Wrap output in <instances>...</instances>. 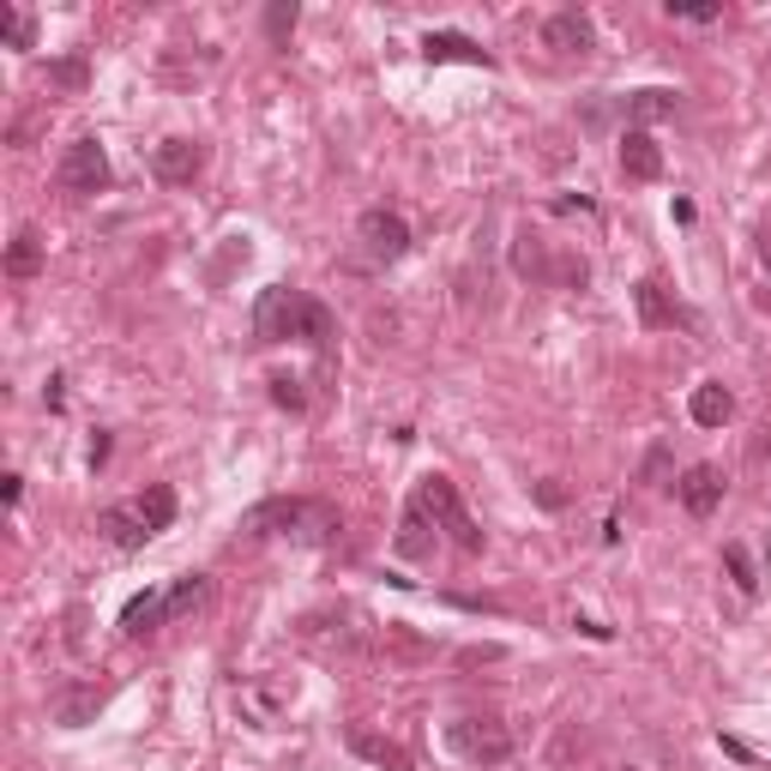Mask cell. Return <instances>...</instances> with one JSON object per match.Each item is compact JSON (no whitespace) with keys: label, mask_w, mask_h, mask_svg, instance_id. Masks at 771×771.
<instances>
[{"label":"cell","mask_w":771,"mask_h":771,"mask_svg":"<svg viewBox=\"0 0 771 771\" xmlns=\"http://www.w3.org/2000/svg\"><path fill=\"white\" fill-rule=\"evenodd\" d=\"M272 398H277L284 410H308V392H301L296 373H272Z\"/></svg>","instance_id":"cell-27"},{"label":"cell","mask_w":771,"mask_h":771,"mask_svg":"<svg viewBox=\"0 0 771 771\" xmlns=\"http://www.w3.org/2000/svg\"><path fill=\"white\" fill-rule=\"evenodd\" d=\"M0 36H7L12 48H31V36H36L31 12H19V7H0Z\"/></svg>","instance_id":"cell-24"},{"label":"cell","mask_w":771,"mask_h":771,"mask_svg":"<svg viewBox=\"0 0 771 771\" xmlns=\"http://www.w3.org/2000/svg\"><path fill=\"white\" fill-rule=\"evenodd\" d=\"M554 211H561V217H590L597 205H590V199H554Z\"/></svg>","instance_id":"cell-30"},{"label":"cell","mask_w":771,"mask_h":771,"mask_svg":"<svg viewBox=\"0 0 771 771\" xmlns=\"http://www.w3.org/2000/svg\"><path fill=\"white\" fill-rule=\"evenodd\" d=\"M48 84H60V91H84V60L79 55L48 60Z\"/></svg>","instance_id":"cell-26"},{"label":"cell","mask_w":771,"mask_h":771,"mask_svg":"<svg viewBox=\"0 0 771 771\" xmlns=\"http://www.w3.org/2000/svg\"><path fill=\"white\" fill-rule=\"evenodd\" d=\"M356 235H361V248H368V260H380V265H392L410 253V223L398 211H386V205H368V211H361Z\"/></svg>","instance_id":"cell-6"},{"label":"cell","mask_w":771,"mask_h":771,"mask_svg":"<svg viewBox=\"0 0 771 771\" xmlns=\"http://www.w3.org/2000/svg\"><path fill=\"white\" fill-rule=\"evenodd\" d=\"M669 19H693V24H711V19H717V7H711V0H669Z\"/></svg>","instance_id":"cell-28"},{"label":"cell","mask_w":771,"mask_h":771,"mask_svg":"<svg viewBox=\"0 0 771 771\" xmlns=\"http://www.w3.org/2000/svg\"><path fill=\"white\" fill-rule=\"evenodd\" d=\"M687 410H693L699 428H723V422L735 416V398H729V386H723V380H705V386H693Z\"/></svg>","instance_id":"cell-15"},{"label":"cell","mask_w":771,"mask_h":771,"mask_svg":"<svg viewBox=\"0 0 771 771\" xmlns=\"http://www.w3.org/2000/svg\"><path fill=\"white\" fill-rule=\"evenodd\" d=\"M663 464H669V452H663V446H651V458H645V482H657V476H663Z\"/></svg>","instance_id":"cell-31"},{"label":"cell","mask_w":771,"mask_h":771,"mask_svg":"<svg viewBox=\"0 0 771 771\" xmlns=\"http://www.w3.org/2000/svg\"><path fill=\"white\" fill-rule=\"evenodd\" d=\"M537 500H542V506H566V488L549 476V482H537Z\"/></svg>","instance_id":"cell-29"},{"label":"cell","mask_w":771,"mask_h":771,"mask_svg":"<svg viewBox=\"0 0 771 771\" xmlns=\"http://www.w3.org/2000/svg\"><path fill=\"white\" fill-rule=\"evenodd\" d=\"M398 554H410V561H428V554H434V537H428V513H422L416 500L404 506V525H398Z\"/></svg>","instance_id":"cell-18"},{"label":"cell","mask_w":771,"mask_h":771,"mask_svg":"<svg viewBox=\"0 0 771 771\" xmlns=\"http://www.w3.org/2000/svg\"><path fill=\"white\" fill-rule=\"evenodd\" d=\"M723 566H729V578H735V590H741V597H759V573H753V561H747L741 542H729V549H723Z\"/></svg>","instance_id":"cell-22"},{"label":"cell","mask_w":771,"mask_h":771,"mask_svg":"<svg viewBox=\"0 0 771 771\" xmlns=\"http://www.w3.org/2000/svg\"><path fill=\"white\" fill-rule=\"evenodd\" d=\"M759 265L771 272V229H759Z\"/></svg>","instance_id":"cell-33"},{"label":"cell","mask_w":771,"mask_h":771,"mask_svg":"<svg viewBox=\"0 0 771 771\" xmlns=\"http://www.w3.org/2000/svg\"><path fill=\"white\" fill-rule=\"evenodd\" d=\"M289 31H296V0H272V7H265V36L284 43Z\"/></svg>","instance_id":"cell-25"},{"label":"cell","mask_w":771,"mask_h":771,"mask_svg":"<svg viewBox=\"0 0 771 771\" xmlns=\"http://www.w3.org/2000/svg\"><path fill=\"white\" fill-rule=\"evenodd\" d=\"M60 187L67 193H103L108 187V157H103V145L96 139H72L67 151H60Z\"/></svg>","instance_id":"cell-7"},{"label":"cell","mask_w":771,"mask_h":771,"mask_svg":"<svg viewBox=\"0 0 771 771\" xmlns=\"http://www.w3.org/2000/svg\"><path fill=\"white\" fill-rule=\"evenodd\" d=\"M416 506L434 518V530H446V537L458 542L464 554H482V525L464 513V500H458L452 476H440V470H428V476L416 482Z\"/></svg>","instance_id":"cell-4"},{"label":"cell","mask_w":771,"mask_h":771,"mask_svg":"<svg viewBox=\"0 0 771 771\" xmlns=\"http://www.w3.org/2000/svg\"><path fill=\"white\" fill-rule=\"evenodd\" d=\"M151 169H157V181H169V187H187V181L205 169V145L199 139H163L151 151Z\"/></svg>","instance_id":"cell-9"},{"label":"cell","mask_w":771,"mask_h":771,"mask_svg":"<svg viewBox=\"0 0 771 771\" xmlns=\"http://www.w3.org/2000/svg\"><path fill=\"white\" fill-rule=\"evenodd\" d=\"M675 108H681V96L663 91V84H645V91H626V127L645 133L651 120H669Z\"/></svg>","instance_id":"cell-14"},{"label":"cell","mask_w":771,"mask_h":771,"mask_svg":"<svg viewBox=\"0 0 771 771\" xmlns=\"http://www.w3.org/2000/svg\"><path fill=\"white\" fill-rule=\"evenodd\" d=\"M621 771H638V766H621Z\"/></svg>","instance_id":"cell-35"},{"label":"cell","mask_w":771,"mask_h":771,"mask_svg":"<svg viewBox=\"0 0 771 771\" xmlns=\"http://www.w3.org/2000/svg\"><path fill=\"white\" fill-rule=\"evenodd\" d=\"M337 530V513L325 500H260L241 513V537H289V542H325Z\"/></svg>","instance_id":"cell-3"},{"label":"cell","mask_w":771,"mask_h":771,"mask_svg":"<svg viewBox=\"0 0 771 771\" xmlns=\"http://www.w3.org/2000/svg\"><path fill=\"white\" fill-rule=\"evenodd\" d=\"M766 573H771V542H766Z\"/></svg>","instance_id":"cell-34"},{"label":"cell","mask_w":771,"mask_h":771,"mask_svg":"<svg viewBox=\"0 0 771 771\" xmlns=\"http://www.w3.org/2000/svg\"><path fill=\"white\" fill-rule=\"evenodd\" d=\"M633 308H638V325H651V332H663V325H693L687 308H675L669 289H663L657 277H638L633 284Z\"/></svg>","instance_id":"cell-12"},{"label":"cell","mask_w":771,"mask_h":771,"mask_svg":"<svg viewBox=\"0 0 771 771\" xmlns=\"http://www.w3.org/2000/svg\"><path fill=\"white\" fill-rule=\"evenodd\" d=\"M621 169H626L633 181H657V175H663V145L651 139V133L626 127V133H621Z\"/></svg>","instance_id":"cell-13"},{"label":"cell","mask_w":771,"mask_h":771,"mask_svg":"<svg viewBox=\"0 0 771 771\" xmlns=\"http://www.w3.org/2000/svg\"><path fill=\"white\" fill-rule=\"evenodd\" d=\"M96 711H103V693H96V687H67V693L55 699V723H60V729H79V723H91Z\"/></svg>","instance_id":"cell-17"},{"label":"cell","mask_w":771,"mask_h":771,"mask_svg":"<svg viewBox=\"0 0 771 771\" xmlns=\"http://www.w3.org/2000/svg\"><path fill=\"white\" fill-rule=\"evenodd\" d=\"M349 747H356L361 759H373V766H392V771H404V766H410L404 747L386 741V735H373V729H349Z\"/></svg>","instance_id":"cell-20"},{"label":"cell","mask_w":771,"mask_h":771,"mask_svg":"<svg viewBox=\"0 0 771 771\" xmlns=\"http://www.w3.org/2000/svg\"><path fill=\"white\" fill-rule=\"evenodd\" d=\"M205 573H187V578H175V585H169V621H187L193 609H199L205 602Z\"/></svg>","instance_id":"cell-21"},{"label":"cell","mask_w":771,"mask_h":771,"mask_svg":"<svg viewBox=\"0 0 771 771\" xmlns=\"http://www.w3.org/2000/svg\"><path fill=\"white\" fill-rule=\"evenodd\" d=\"M0 494H7V506H19V494H24V482H19V476H0Z\"/></svg>","instance_id":"cell-32"},{"label":"cell","mask_w":771,"mask_h":771,"mask_svg":"<svg viewBox=\"0 0 771 771\" xmlns=\"http://www.w3.org/2000/svg\"><path fill=\"white\" fill-rule=\"evenodd\" d=\"M675 494H681V506L693 518H711L723 506V470L717 464H687L681 482H675Z\"/></svg>","instance_id":"cell-10"},{"label":"cell","mask_w":771,"mask_h":771,"mask_svg":"<svg viewBox=\"0 0 771 771\" xmlns=\"http://www.w3.org/2000/svg\"><path fill=\"white\" fill-rule=\"evenodd\" d=\"M542 43H549L554 55H590V48H597V24L578 7H561V12L542 19Z\"/></svg>","instance_id":"cell-8"},{"label":"cell","mask_w":771,"mask_h":771,"mask_svg":"<svg viewBox=\"0 0 771 771\" xmlns=\"http://www.w3.org/2000/svg\"><path fill=\"white\" fill-rule=\"evenodd\" d=\"M446 747H452L458 759H470V766H506L513 759V735H506L500 717H458L446 723Z\"/></svg>","instance_id":"cell-5"},{"label":"cell","mask_w":771,"mask_h":771,"mask_svg":"<svg viewBox=\"0 0 771 771\" xmlns=\"http://www.w3.org/2000/svg\"><path fill=\"white\" fill-rule=\"evenodd\" d=\"M253 337H260V344H289V337H301V344L325 349L332 344V313L313 296H301V289L272 284L253 301Z\"/></svg>","instance_id":"cell-1"},{"label":"cell","mask_w":771,"mask_h":771,"mask_svg":"<svg viewBox=\"0 0 771 771\" xmlns=\"http://www.w3.org/2000/svg\"><path fill=\"white\" fill-rule=\"evenodd\" d=\"M169 525H175V488H163V482H151V488L133 494V500L103 506V518H96V530H103L115 549H145V542L163 537Z\"/></svg>","instance_id":"cell-2"},{"label":"cell","mask_w":771,"mask_h":771,"mask_svg":"<svg viewBox=\"0 0 771 771\" xmlns=\"http://www.w3.org/2000/svg\"><path fill=\"white\" fill-rule=\"evenodd\" d=\"M43 272V235H36V229H19V235H12V248H7V277H36Z\"/></svg>","instance_id":"cell-19"},{"label":"cell","mask_w":771,"mask_h":771,"mask_svg":"<svg viewBox=\"0 0 771 771\" xmlns=\"http://www.w3.org/2000/svg\"><path fill=\"white\" fill-rule=\"evenodd\" d=\"M513 265H518V272H525V277H549V260H542V241L530 235V229H525V235H518V248H513Z\"/></svg>","instance_id":"cell-23"},{"label":"cell","mask_w":771,"mask_h":771,"mask_svg":"<svg viewBox=\"0 0 771 771\" xmlns=\"http://www.w3.org/2000/svg\"><path fill=\"white\" fill-rule=\"evenodd\" d=\"M422 55H428V60H470V67H488V48L470 43L464 31H428V36H422Z\"/></svg>","instance_id":"cell-16"},{"label":"cell","mask_w":771,"mask_h":771,"mask_svg":"<svg viewBox=\"0 0 771 771\" xmlns=\"http://www.w3.org/2000/svg\"><path fill=\"white\" fill-rule=\"evenodd\" d=\"M163 626H169V585L139 590V597L120 609V633L127 638H151V633H163Z\"/></svg>","instance_id":"cell-11"}]
</instances>
